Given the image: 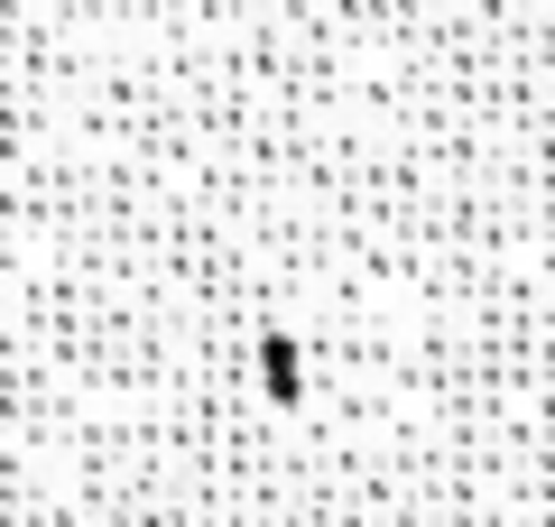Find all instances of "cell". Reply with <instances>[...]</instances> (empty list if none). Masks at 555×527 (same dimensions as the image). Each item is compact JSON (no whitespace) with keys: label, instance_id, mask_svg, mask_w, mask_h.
I'll return each instance as SVG.
<instances>
[]
</instances>
